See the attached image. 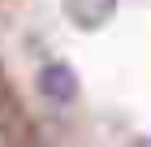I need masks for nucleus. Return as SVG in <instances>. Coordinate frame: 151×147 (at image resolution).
<instances>
[{"label": "nucleus", "instance_id": "f257e3e1", "mask_svg": "<svg viewBox=\"0 0 151 147\" xmlns=\"http://www.w3.org/2000/svg\"><path fill=\"white\" fill-rule=\"evenodd\" d=\"M35 91H39V100L52 104V108H69L78 100V91H82L78 69L69 61H43L39 74H35Z\"/></svg>", "mask_w": 151, "mask_h": 147}, {"label": "nucleus", "instance_id": "f03ea898", "mask_svg": "<svg viewBox=\"0 0 151 147\" xmlns=\"http://www.w3.org/2000/svg\"><path fill=\"white\" fill-rule=\"evenodd\" d=\"M60 9L78 30H99L104 22H112L116 0H60Z\"/></svg>", "mask_w": 151, "mask_h": 147}]
</instances>
